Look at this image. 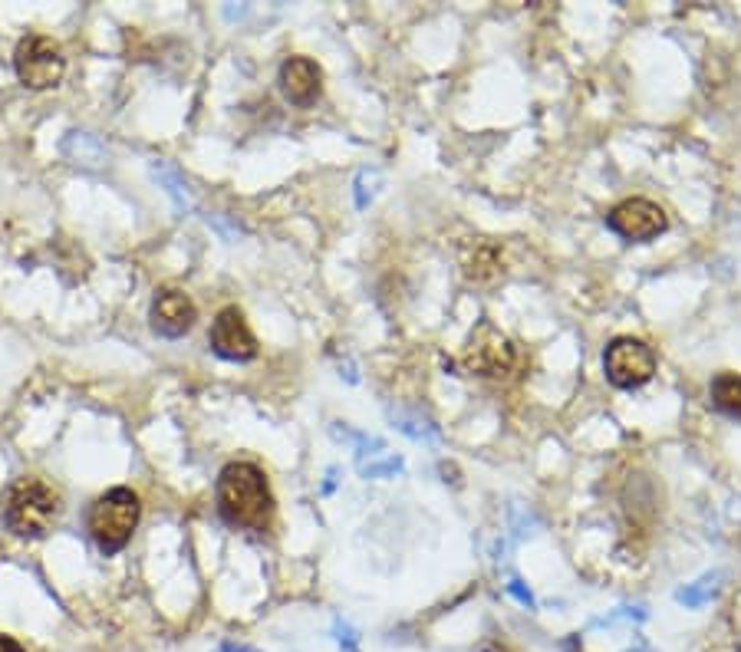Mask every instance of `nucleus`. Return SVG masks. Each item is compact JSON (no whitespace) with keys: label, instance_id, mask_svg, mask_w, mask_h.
Listing matches in <instances>:
<instances>
[{"label":"nucleus","instance_id":"1a4fd4ad","mask_svg":"<svg viewBox=\"0 0 741 652\" xmlns=\"http://www.w3.org/2000/svg\"><path fill=\"white\" fill-rule=\"evenodd\" d=\"M198 307L195 300L178 287H165L152 300V330L165 336V340H178L195 326Z\"/></svg>","mask_w":741,"mask_h":652},{"label":"nucleus","instance_id":"aec40b11","mask_svg":"<svg viewBox=\"0 0 741 652\" xmlns=\"http://www.w3.org/2000/svg\"><path fill=\"white\" fill-rule=\"evenodd\" d=\"M478 652H504V649H494V646H485V649H478Z\"/></svg>","mask_w":741,"mask_h":652},{"label":"nucleus","instance_id":"0eeeda50","mask_svg":"<svg viewBox=\"0 0 741 652\" xmlns=\"http://www.w3.org/2000/svg\"><path fill=\"white\" fill-rule=\"evenodd\" d=\"M606 228L613 234H620L623 241H653L669 228V218L656 201L626 198L606 215Z\"/></svg>","mask_w":741,"mask_h":652},{"label":"nucleus","instance_id":"4468645a","mask_svg":"<svg viewBox=\"0 0 741 652\" xmlns=\"http://www.w3.org/2000/svg\"><path fill=\"white\" fill-rule=\"evenodd\" d=\"M712 580L709 577H705V580H699V583H695V587H689V590H679L676 593V600L682 603V606H702L705 600H709L712 597Z\"/></svg>","mask_w":741,"mask_h":652},{"label":"nucleus","instance_id":"f8f14e48","mask_svg":"<svg viewBox=\"0 0 741 652\" xmlns=\"http://www.w3.org/2000/svg\"><path fill=\"white\" fill-rule=\"evenodd\" d=\"M712 406L725 415H741V376L722 373L712 379Z\"/></svg>","mask_w":741,"mask_h":652},{"label":"nucleus","instance_id":"f257e3e1","mask_svg":"<svg viewBox=\"0 0 741 652\" xmlns=\"http://www.w3.org/2000/svg\"><path fill=\"white\" fill-rule=\"evenodd\" d=\"M218 511L231 527L267 531L274 514V498L264 471L251 462H231L218 475Z\"/></svg>","mask_w":741,"mask_h":652},{"label":"nucleus","instance_id":"2eb2a0df","mask_svg":"<svg viewBox=\"0 0 741 652\" xmlns=\"http://www.w3.org/2000/svg\"><path fill=\"white\" fill-rule=\"evenodd\" d=\"M155 178H162V182L168 185V195L175 198V205H178V208H185V205H188V195L182 191V182L175 178V172H168L165 165H155Z\"/></svg>","mask_w":741,"mask_h":652},{"label":"nucleus","instance_id":"9d476101","mask_svg":"<svg viewBox=\"0 0 741 652\" xmlns=\"http://www.w3.org/2000/svg\"><path fill=\"white\" fill-rule=\"evenodd\" d=\"M277 83H280V93H284L290 106L310 109L320 99L323 73H320L317 63L307 60V56H290V60H284V66H280Z\"/></svg>","mask_w":741,"mask_h":652},{"label":"nucleus","instance_id":"f03ea898","mask_svg":"<svg viewBox=\"0 0 741 652\" xmlns=\"http://www.w3.org/2000/svg\"><path fill=\"white\" fill-rule=\"evenodd\" d=\"M139 494L132 488H109L93 501V508L86 514V531L93 537V544L103 550L106 557L119 554L122 547L132 541V531L139 527Z\"/></svg>","mask_w":741,"mask_h":652},{"label":"nucleus","instance_id":"a211bd4d","mask_svg":"<svg viewBox=\"0 0 741 652\" xmlns=\"http://www.w3.org/2000/svg\"><path fill=\"white\" fill-rule=\"evenodd\" d=\"M215 652H261V649H254V646H247V643H221Z\"/></svg>","mask_w":741,"mask_h":652},{"label":"nucleus","instance_id":"ddd939ff","mask_svg":"<svg viewBox=\"0 0 741 652\" xmlns=\"http://www.w3.org/2000/svg\"><path fill=\"white\" fill-rule=\"evenodd\" d=\"M63 152L70 155L76 165H103L106 162V149L89 136V132H70L63 142Z\"/></svg>","mask_w":741,"mask_h":652},{"label":"nucleus","instance_id":"423d86ee","mask_svg":"<svg viewBox=\"0 0 741 652\" xmlns=\"http://www.w3.org/2000/svg\"><path fill=\"white\" fill-rule=\"evenodd\" d=\"M603 369L616 389H639L656 376V356L643 340L616 336L603 353Z\"/></svg>","mask_w":741,"mask_h":652},{"label":"nucleus","instance_id":"39448f33","mask_svg":"<svg viewBox=\"0 0 741 652\" xmlns=\"http://www.w3.org/2000/svg\"><path fill=\"white\" fill-rule=\"evenodd\" d=\"M462 363L468 373L485 376V379H504L518 366V350L501 330H494L491 323H481L462 353Z\"/></svg>","mask_w":741,"mask_h":652},{"label":"nucleus","instance_id":"7ed1b4c3","mask_svg":"<svg viewBox=\"0 0 741 652\" xmlns=\"http://www.w3.org/2000/svg\"><path fill=\"white\" fill-rule=\"evenodd\" d=\"M56 514H60V498L40 478H20L4 494V524L27 541L47 537Z\"/></svg>","mask_w":741,"mask_h":652},{"label":"nucleus","instance_id":"f3484780","mask_svg":"<svg viewBox=\"0 0 741 652\" xmlns=\"http://www.w3.org/2000/svg\"><path fill=\"white\" fill-rule=\"evenodd\" d=\"M0 652H27V649L20 646L14 636H4V633H0Z\"/></svg>","mask_w":741,"mask_h":652},{"label":"nucleus","instance_id":"20e7f679","mask_svg":"<svg viewBox=\"0 0 741 652\" xmlns=\"http://www.w3.org/2000/svg\"><path fill=\"white\" fill-rule=\"evenodd\" d=\"M14 70L17 80L27 89H53L60 86L66 73V60L60 43L43 37V33H27L14 50Z\"/></svg>","mask_w":741,"mask_h":652},{"label":"nucleus","instance_id":"6e6552de","mask_svg":"<svg viewBox=\"0 0 741 652\" xmlns=\"http://www.w3.org/2000/svg\"><path fill=\"white\" fill-rule=\"evenodd\" d=\"M208 343H211V350H215V356L228 359V363H251L257 356V340L238 307H224L218 313L215 323H211Z\"/></svg>","mask_w":741,"mask_h":652},{"label":"nucleus","instance_id":"dca6fc26","mask_svg":"<svg viewBox=\"0 0 741 652\" xmlns=\"http://www.w3.org/2000/svg\"><path fill=\"white\" fill-rule=\"evenodd\" d=\"M508 590H511V597H514V600H521V603L527 606V610H534L531 590H524V587H521V580H511V587H508Z\"/></svg>","mask_w":741,"mask_h":652},{"label":"nucleus","instance_id":"6ab92c4d","mask_svg":"<svg viewBox=\"0 0 741 652\" xmlns=\"http://www.w3.org/2000/svg\"><path fill=\"white\" fill-rule=\"evenodd\" d=\"M626 652H656L653 646H646V643H639V646H633V649H626Z\"/></svg>","mask_w":741,"mask_h":652},{"label":"nucleus","instance_id":"9b49d317","mask_svg":"<svg viewBox=\"0 0 741 652\" xmlns=\"http://www.w3.org/2000/svg\"><path fill=\"white\" fill-rule=\"evenodd\" d=\"M462 274L468 284L488 287L504 274V261H501V247L491 241H471L462 251Z\"/></svg>","mask_w":741,"mask_h":652}]
</instances>
